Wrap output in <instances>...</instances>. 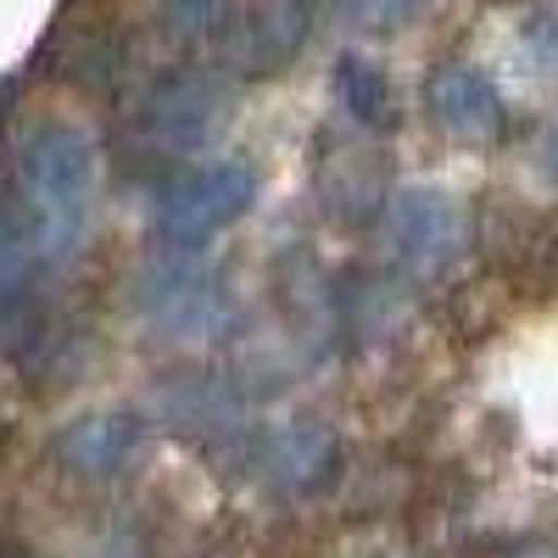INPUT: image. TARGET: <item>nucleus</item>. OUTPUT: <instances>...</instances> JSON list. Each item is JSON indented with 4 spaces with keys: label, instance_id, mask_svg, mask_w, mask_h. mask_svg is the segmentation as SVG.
Wrapping results in <instances>:
<instances>
[{
    "label": "nucleus",
    "instance_id": "f3484780",
    "mask_svg": "<svg viewBox=\"0 0 558 558\" xmlns=\"http://www.w3.org/2000/svg\"><path fill=\"white\" fill-rule=\"evenodd\" d=\"M536 558H558V553H536Z\"/></svg>",
    "mask_w": 558,
    "mask_h": 558
},
{
    "label": "nucleus",
    "instance_id": "1a4fd4ad",
    "mask_svg": "<svg viewBox=\"0 0 558 558\" xmlns=\"http://www.w3.org/2000/svg\"><path fill=\"white\" fill-rule=\"evenodd\" d=\"M307 39V0H263V7L235 23V34H229V45H235V62L246 73H274L286 68L291 51Z\"/></svg>",
    "mask_w": 558,
    "mask_h": 558
},
{
    "label": "nucleus",
    "instance_id": "ddd939ff",
    "mask_svg": "<svg viewBox=\"0 0 558 558\" xmlns=\"http://www.w3.org/2000/svg\"><path fill=\"white\" fill-rule=\"evenodd\" d=\"M425 0H341V12L357 23V28H402Z\"/></svg>",
    "mask_w": 558,
    "mask_h": 558
},
{
    "label": "nucleus",
    "instance_id": "9b49d317",
    "mask_svg": "<svg viewBox=\"0 0 558 558\" xmlns=\"http://www.w3.org/2000/svg\"><path fill=\"white\" fill-rule=\"evenodd\" d=\"M34 268H39V257H34V235H28L23 202H17L12 184L0 179V330H12V318L23 313Z\"/></svg>",
    "mask_w": 558,
    "mask_h": 558
},
{
    "label": "nucleus",
    "instance_id": "f257e3e1",
    "mask_svg": "<svg viewBox=\"0 0 558 558\" xmlns=\"http://www.w3.org/2000/svg\"><path fill=\"white\" fill-rule=\"evenodd\" d=\"M12 191L23 202L39 268H62L84 252L101 202V146L78 123H34L17 140Z\"/></svg>",
    "mask_w": 558,
    "mask_h": 558
},
{
    "label": "nucleus",
    "instance_id": "7ed1b4c3",
    "mask_svg": "<svg viewBox=\"0 0 558 558\" xmlns=\"http://www.w3.org/2000/svg\"><path fill=\"white\" fill-rule=\"evenodd\" d=\"M252 202H257V173L246 162H207V168H191L173 184H162V196L151 202V229L162 246L191 252V246L223 235L235 218H246Z\"/></svg>",
    "mask_w": 558,
    "mask_h": 558
},
{
    "label": "nucleus",
    "instance_id": "39448f33",
    "mask_svg": "<svg viewBox=\"0 0 558 558\" xmlns=\"http://www.w3.org/2000/svg\"><path fill=\"white\" fill-rule=\"evenodd\" d=\"M386 241H391V257L402 268L441 274L463 246V218H458L452 196L425 191V184H408V191L386 196Z\"/></svg>",
    "mask_w": 558,
    "mask_h": 558
},
{
    "label": "nucleus",
    "instance_id": "2eb2a0df",
    "mask_svg": "<svg viewBox=\"0 0 558 558\" xmlns=\"http://www.w3.org/2000/svg\"><path fill=\"white\" fill-rule=\"evenodd\" d=\"M542 168H547V179L558 184V123H553V134H547V146H542Z\"/></svg>",
    "mask_w": 558,
    "mask_h": 558
},
{
    "label": "nucleus",
    "instance_id": "0eeeda50",
    "mask_svg": "<svg viewBox=\"0 0 558 558\" xmlns=\"http://www.w3.org/2000/svg\"><path fill=\"white\" fill-rule=\"evenodd\" d=\"M146 447V425H140V413L129 408H101V413H84L73 425H62L57 436V463L78 481H112L123 475L129 463L140 458Z\"/></svg>",
    "mask_w": 558,
    "mask_h": 558
},
{
    "label": "nucleus",
    "instance_id": "4468645a",
    "mask_svg": "<svg viewBox=\"0 0 558 558\" xmlns=\"http://www.w3.org/2000/svg\"><path fill=\"white\" fill-rule=\"evenodd\" d=\"M520 45H525V57H531L536 68H558V7L536 12V17L525 23Z\"/></svg>",
    "mask_w": 558,
    "mask_h": 558
},
{
    "label": "nucleus",
    "instance_id": "6e6552de",
    "mask_svg": "<svg viewBox=\"0 0 558 558\" xmlns=\"http://www.w3.org/2000/svg\"><path fill=\"white\" fill-rule=\"evenodd\" d=\"M257 470L268 486L279 492H318L336 475V436L318 418H291V425H274L257 447Z\"/></svg>",
    "mask_w": 558,
    "mask_h": 558
},
{
    "label": "nucleus",
    "instance_id": "dca6fc26",
    "mask_svg": "<svg viewBox=\"0 0 558 558\" xmlns=\"http://www.w3.org/2000/svg\"><path fill=\"white\" fill-rule=\"evenodd\" d=\"M0 441H7V418H0Z\"/></svg>",
    "mask_w": 558,
    "mask_h": 558
},
{
    "label": "nucleus",
    "instance_id": "f03ea898",
    "mask_svg": "<svg viewBox=\"0 0 558 558\" xmlns=\"http://www.w3.org/2000/svg\"><path fill=\"white\" fill-rule=\"evenodd\" d=\"M134 302H140V318L151 324L157 336L168 341H218L229 324H235V296L229 286L196 263L191 252H162L134 286Z\"/></svg>",
    "mask_w": 558,
    "mask_h": 558
},
{
    "label": "nucleus",
    "instance_id": "9d476101",
    "mask_svg": "<svg viewBox=\"0 0 558 558\" xmlns=\"http://www.w3.org/2000/svg\"><path fill=\"white\" fill-rule=\"evenodd\" d=\"M330 89H336V107H341V118H347L352 129L380 134V129L397 123V89H391V78L380 73V62L347 51V57L336 62Z\"/></svg>",
    "mask_w": 558,
    "mask_h": 558
},
{
    "label": "nucleus",
    "instance_id": "20e7f679",
    "mask_svg": "<svg viewBox=\"0 0 558 558\" xmlns=\"http://www.w3.org/2000/svg\"><path fill=\"white\" fill-rule=\"evenodd\" d=\"M229 112L223 73H168L134 101V140L151 157H191L218 134Z\"/></svg>",
    "mask_w": 558,
    "mask_h": 558
},
{
    "label": "nucleus",
    "instance_id": "f8f14e48",
    "mask_svg": "<svg viewBox=\"0 0 558 558\" xmlns=\"http://www.w3.org/2000/svg\"><path fill=\"white\" fill-rule=\"evenodd\" d=\"M157 17H162V34L173 45H218L235 34L241 23V7L235 0H157Z\"/></svg>",
    "mask_w": 558,
    "mask_h": 558
},
{
    "label": "nucleus",
    "instance_id": "423d86ee",
    "mask_svg": "<svg viewBox=\"0 0 558 558\" xmlns=\"http://www.w3.org/2000/svg\"><path fill=\"white\" fill-rule=\"evenodd\" d=\"M425 112L436 129H447L452 140H470V146H486L508 123L502 89L470 62H447L425 78Z\"/></svg>",
    "mask_w": 558,
    "mask_h": 558
}]
</instances>
